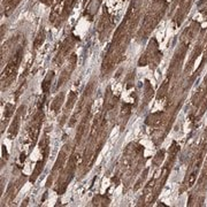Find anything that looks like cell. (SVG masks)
Returning <instances> with one entry per match:
<instances>
[{
    "mask_svg": "<svg viewBox=\"0 0 207 207\" xmlns=\"http://www.w3.org/2000/svg\"><path fill=\"white\" fill-rule=\"evenodd\" d=\"M196 177H197V173L195 171V173H192L189 176V181H187V185L189 186H192L193 184H195V182H196Z\"/></svg>",
    "mask_w": 207,
    "mask_h": 207,
    "instance_id": "6da1fadb",
    "label": "cell"
}]
</instances>
